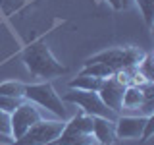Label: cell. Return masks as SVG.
<instances>
[{
	"label": "cell",
	"instance_id": "cell-13",
	"mask_svg": "<svg viewBox=\"0 0 154 145\" xmlns=\"http://www.w3.org/2000/svg\"><path fill=\"white\" fill-rule=\"evenodd\" d=\"M23 93H25V83H21V81H4V83H0V95L25 99Z\"/></svg>",
	"mask_w": 154,
	"mask_h": 145
},
{
	"label": "cell",
	"instance_id": "cell-14",
	"mask_svg": "<svg viewBox=\"0 0 154 145\" xmlns=\"http://www.w3.org/2000/svg\"><path fill=\"white\" fill-rule=\"evenodd\" d=\"M21 103H25V99H17V97H6V95H0V110H4V112H8V114H12Z\"/></svg>",
	"mask_w": 154,
	"mask_h": 145
},
{
	"label": "cell",
	"instance_id": "cell-16",
	"mask_svg": "<svg viewBox=\"0 0 154 145\" xmlns=\"http://www.w3.org/2000/svg\"><path fill=\"white\" fill-rule=\"evenodd\" d=\"M0 132L6 135H12V116L4 112V110H0Z\"/></svg>",
	"mask_w": 154,
	"mask_h": 145
},
{
	"label": "cell",
	"instance_id": "cell-17",
	"mask_svg": "<svg viewBox=\"0 0 154 145\" xmlns=\"http://www.w3.org/2000/svg\"><path fill=\"white\" fill-rule=\"evenodd\" d=\"M152 128H154V116H148V120H146V126H144V130H143V135H141V139H143V141H146V139L152 135Z\"/></svg>",
	"mask_w": 154,
	"mask_h": 145
},
{
	"label": "cell",
	"instance_id": "cell-6",
	"mask_svg": "<svg viewBox=\"0 0 154 145\" xmlns=\"http://www.w3.org/2000/svg\"><path fill=\"white\" fill-rule=\"evenodd\" d=\"M148 116H118L114 122L118 139H141Z\"/></svg>",
	"mask_w": 154,
	"mask_h": 145
},
{
	"label": "cell",
	"instance_id": "cell-11",
	"mask_svg": "<svg viewBox=\"0 0 154 145\" xmlns=\"http://www.w3.org/2000/svg\"><path fill=\"white\" fill-rule=\"evenodd\" d=\"M104 79H98V77H93V76H83L79 74L75 79L69 81V89H81V91H94L98 93L100 87H102Z\"/></svg>",
	"mask_w": 154,
	"mask_h": 145
},
{
	"label": "cell",
	"instance_id": "cell-10",
	"mask_svg": "<svg viewBox=\"0 0 154 145\" xmlns=\"http://www.w3.org/2000/svg\"><path fill=\"white\" fill-rule=\"evenodd\" d=\"M144 93L141 87H135V85H127L123 91V101H122V108H141V105L144 103Z\"/></svg>",
	"mask_w": 154,
	"mask_h": 145
},
{
	"label": "cell",
	"instance_id": "cell-5",
	"mask_svg": "<svg viewBox=\"0 0 154 145\" xmlns=\"http://www.w3.org/2000/svg\"><path fill=\"white\" fill-rule=\"evenodd\" d=\"M10 116H12V137L14 139L21 137L31 126H35L38 120H42L41 110L33 103H29V101L21 103Z\"/></svg>",
	"mask_w": 154,
	"mask_h": 145
},
{
	"label": "cell",
	"instance_id": "cell-2",
	"mask_svg": "<svg viewBox=\"0 0 154 145\" xmlns=\"http://www.w3.org/2000/svg\"><path fill=\"white\" fill-rule=\"evenodd\" d=\"M23 97H25V101H29V103L38 105L41 108L50 110V112L56 114L60 120L67 118V110L64 106V101L58 97L56 89L48 83V81H45V83H35V85H25Z\"/></svg>",
	"mask_w": 154,
	"mask_h": 145
},
{
	"label": "cell",
	"instance_id": "cell-7",
	"mask_svg": "<svg viewBox=\"0 0 154 145\" xmlns=\"http://www.w3.org/2000/svg\"><path fill=\"white\" fill-rule=\"evenodd\" d=\"M123 91H125V85L112 76V77H108V79H104V83L98 91V97L102 99V103L108 106V108H112L116 114H119L122 112Z\"/></svg>",
	"mask_w": 154,
	"mask_h": 145
},
{
	"label": "cell",
	"instance_id": "cell-19",
	"mask_svg": "<svg viewBox=\"0 0 154 145\" xmlns=\"http://www.w3.org/2000/svg\"><path fill=\"white\" fill-rule=\"evenodd\" d=\"M94 145H96V143H94Z\"/></svg>",
	"mask_w": 154,
	"mask_h": 145
},
{
	"label": "cell",
	"instance_id": "cell-9",
	"mask_svg": "<svg viewBox=\"0 0 154 145\" xmlns=\"http://www.w3.org/2000/svg\"><path fill=\"white\" fill-rule=\"evenodd\" d=\"M64 134H81V135L93 134V116L85 114V112L73 116V118L64 126Z\"/></svg>",
	"mask_w": 154,
	"mask_h": 145
},
{
	"label": "cell",
	"instance_id": "cell-18",
	"mask_svg": "<svg viewBox=\"0 0 154 145\" xmlns=\"http://www.w3.org/2000/svg\"><path fill=\"white\" fill-rule=\"evenodd\" d=\"M12 141H14L12 135H6V134L0 132V143H4V145H12Z\"/></svg>",
	"mask_w": 154,
	"mask_h": 145
},
{
	"label": "cell",
	"instance_id": "cell-15",
	"mask_svg": "<svg viewBox=\"0 0 154 145\" xmlns=\"http://www.w3.org/2000/svg\"><path fill=\"white\" fill-rule=\"evenodd\" d=\"M137 6L141 8L143 12V18L146 21L148 27H152V16H154V0H135Z\"/></svg>",
	"mask_w": 154,
	"mask_h": 145
},
{
	"label": "cell",
	"instance_id": "cell-12",
	"mask_svg": "<svg viewBox=\"0 0 154 145\" xmlns=\"http://www.w3.org/2000/svg\"><path fill=\"white\" fill-rule=\"evenodd\" d=\"M81 74H83V76L98 77V79H108V77H112L116 72L110 66L102 64V62H93V64H85V68L81 70Z\"/></svg>",
	"mask_w": 154,
	"mask_h": 145
},
{
	"label": "cell",
	"instance_id": "cell-4",
	"mask_svg": "<svg viewBox=\"0 0 154 145\" xmlns=\"http://www.w3.org/2000/svg\"><path fill=\"white\" fill-rule=\"evenodd\" d=\"M66 101H69V103L73 105H79L81 108H83L85 114H91V116H100V118H108L116 122V118H118L119 114H116L112 108H108L102 99L98 97V93H94V91H81V89H69V93H66L64 97Z\"/></svg>",
	"mask_w": 154,
	"mask_h": 145
},
{
	"label": "cell",
	"instance_id": "cell-3",
	"mask_svg": "<svg viewBox=\"0 0 154 145\" xmlns=\"http://www.w3.org/2000/svg\"><path fill=\"white\" fill-rule=\"evenodd\" d=\"M64 120H38L21 137L14 139L12 145H46L54 141L56 137H60V134L64 132Z\"/></svg>",
	"mask_w": 154,
	"mask_h": 145
},
{
	"label": "cell",
	"instance_id": "cell-8",
	"mask_svg": "<svg viewBox=\"0 0 154 145\" xmlns=\"http://www.w3.org/2000/svg\"><path fill=\"white\" fill-rule=\"evenodd\" d=\"M93 137L96 145H114L116 137V130L114 122L108 118H100V116H93Z\"/></svg>",
	"mask_w": 154,
	"mask_h": 145
},
{
	"label": "cell",
	"instance_id": "cell-1",
	"mask_svg": "<svg viewBox=\"0 0 154 145\" xmlns=\"http://www.w3.org/2000/svg\"><path fill=\"white\" fill-rule=\"evenodd\" d=\"M23 62H25L27 70L37 77H56L66 74V66H62L60 62L52 56L50 48H48L42 41H37L33 45H29L23 52Z\"/></svg>",
	"mask_w": 154,
	"mask_h": 145
}]
</instances>
